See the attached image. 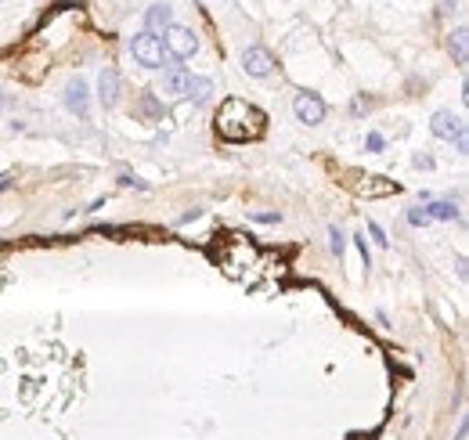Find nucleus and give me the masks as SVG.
Segmentation results:
<instances>
[{
  "label": "nucleus",
  "instance_id": "aec40b11",
  "mask_svg": "<svg viewBox=\"0 0 469 440\" xmlns=\"http://www.w3.org/2000/svg\"><path fill=\"white\" fill-rule=\"evenodd\" d=\"M415 166H426V170H430L433 159H430V155H415Z\"/></svg>",
  "mask_w": 469,
  "mask_h": 440
},
{
  "label": "nucleus",
  "instance_id": "6ab92c4d",
  "mask_svg": "<svg viewBox=\"0 0 469 440\" xmlns=\"http://www.w3.org/2000/svg\"><path fill=\"white\" fill-rule=\"evenodd\" d=\"M253 220H260V224H274V220H278V213H253Z\"/></svg>",
  "mask_w": 469,
  "mask_h": 440
},
{
  "label": "nucleus",
  "instance_id": "f3484780",
  "mask_svg": "<svg viewBox=\"0 0 469 440\" xmlns=\"http://www.w3.org/2000/svg\"><path fill=\"white\" fill-rule=\"evenodd\" d=\"M368 235L375 238V245H387V242H390L387 235H382V227H379V224H368Z\"/></svg>",
  "mask_w": 469,
  "mask_h": 440
},
{
  "label": "nucleus",
  "instance_id": "f8f14e48",
  "mask_svg": "<svg viewBox=\"0 0 469 440\" xmlns=\"http://www.w3.org/2000/svg\"><path fill=\"white\" fill-rule=\"evenodd\" d=\"M426 217H430V220H455L459 209L452 202H430V206H426Z\"/></svg>",
  "mask_w": 469,
  "mask_h": 440
},
{
  "label": "nucleus",
  "instance_id": "2eb2a0df",
  "mask_svg": "<svg viewBox=\"0 0 469 440\" xmlns=\"http://www.w3.org/2000/svg\"><path fill=\"white\" fill-rule=\"evenodd\" d=\"M329 238H332V253H336V257H343V249H347L343 232H339V227H332V232H329Z\"/></svg>",
  "mask_w": 469,
  "mask_h": 440
},
{
  "label": "nucleus",
  "instance_id": "20e7f679",
  "mask_svg": "<svg viewBox=\"0 0 469 440\" xmlns=\"http://www.w3.org/2000/svg\"><path fill=\"white\" fill-rule=\"evenodd\" d=\"M292 112H296V119L300 123H307V127H318V123L325 119V101L318 98V94H311V91H304V94H296V101H292Z\"/></svg>",
  "mask_w": 469,
  "mask_h": 440
},
{
  "label": "nucleus",
  "instance_id": "412c9836",
  "mask_svg": "<svg viewBox=\"0 0 469 440\" xmlns=\"http://www.w3.org/2000/svg\"><path fill=\"white\" fill-rule=\"evenodd\" d=\"M11 181H15L11 174H4V177H0V192H8V188H11Z\"/></svg>",
  "mask_w": 469,
  "mask_h": 440
},
{
  "label": "nucleus",
  "instance_id": "f03ea898",
  "mask_svg": "<svg viewBox=\"0 0 469 440\" xmlns=\"http://www.w3.org/2000/svg\"><path fill=\"white\" fill-rule=\"evenodd\" d=\"M131 54H134L137 66H144V69H163L166 61H170V54L163 47V36H156V33L131 36Z\"/></svg>",
  "mask_w": 469,
  "mask_h": 440
},
{
  "label": "nucleus",
  "instance_id": "39448f33",
  "mask_svg": "<svg viewBox=\"0 0 469 440\" xmlns=\"http://www.w3.org/2000/svg\"><path fill=\"white\" fill-rule=\"evenodd\" d=\"M242 69H246L249 76L264 79V76H271V73H274V54H271L267 47H260V44H253V47H246V51H242Z\"/></svg>",
  "mask_w": 469,
  "mask_h": 440
},
{
  "label": "nucleus",
  "instance_id": "a211bd4d",
  "mask_svg": "<svg viewBox=\"0 0 469 440\" xmlns=\"http://www.w3.org/2000/svg\"><path fill=\"white\" fill-rule=\"evenodd\" d=\"M365 144H368V152H379V149H382V134H368Z\"/></svg>",
  "mask_w": 469,
  "mask_h": 440
},
{
  "label": "nucleus",
  "instance_id": "4468645a",
  "mask_svg": "<svg viewBox=\"0 0 469 440\" xmlns=\"http://www.w3.org/2000/svg\"><path fill=\"white\" fill-rule=\"evenodd\" d=\"M452 51H455V61H459V66H466V29H455Z\"/></svg>",
  "mask_w": 469,
  "mask_h": 440
},
{
  "label": "nucleus",
  "instance_id": "4be33fe9",
  "mask_svg": "<svg viewBox=\"0 0 469 440\" xmlns=\"http://www.w3.org/2000/svg\"><path fill=\"white\" fill-rule=\"evenodd\" d=\"M0 112H4V94H0Z\"/></svg>",
  "mask_w": 469,
  "mask_h": 440
},
{
  "label": "nucleus",
  "instance_id": "ddd939ff",
  "mask_svg": "<svg viewBox=\"0 0 469 440\" xmlns=\"http://www.w3.org/2000/svg\"><path fill=\"white\" fill-rule=\"evenodd\" d=\"M209 94H213V83H209V79H202V76L191 79V94H188V98H195V101L202 105V101H209Z\"/></svg>",
  "mask_w": 469,
  "mask_h": 440
},
{
  "label": "nucleus",
  "instance_id": "0eeeda50",
  "mask_svg": "<svg viewBox=\"0 0 469 440\" xmlns=\"http://www.w3.org/2000/svg\"><path fill=\"white\" fill-rule=\"evenodd\" d=\"M430 130H433V137H440V141H459V137L466 134V127H462V119H459L455 112H447V109H440V112L433 116V123H430Z\"/></svg>",
  "mask_w": 469,
  "mask_h": 440
},
{
  "label": "nucleus",
  "instance_id": "6e6552de",
  "mask_svg": "<svg viewBox=\"0 0 469 440\" xmlns=\"http://www.w3.org/2000/svg\"><path fill=\"white\" fill-rule=\"evenodd\" d=\"M87 94H91V91H87V83H83L80 76H76V79L69 83V87H66V109H69V112H76L80 119L91 112V101H87Z\"/></svg>",
  "mask_w": 469,
  "mask_h": 440
},
{
  "label": "nucleus",
  "instance_id": "423d86ee",
  "mask_svg": "<svg viewBox=\"0 0 469 440\" xmlns=\"http://www.w3.org/2000/svg\"><path fill=\"white\" fill-rule=\"evenodd\" d=\"M191 76L184 66H170L166 73H163V91L170 94V98H188L191 94Z\"/></svg>",
  "mask_w": 469,
  "mask_h": 440
},
{
  "label": "nucleus",
  "instance_id": "9d476101",
  "mask_svg": "<svg viewBox=\"0 0 469 440\" xmlns=\"http://www.w3.org/2000/svg\"><path fill=\"white\" fill-rule=\"evenodd\" d=\"M401 192V184L397 181H387V177H365L357 184V195H365V199H379V195H397Z\"/></svg>",
  "mask_w": 469,
  "mask_h": 440
},
{
  "label": "nucleus",
  "instance_id": "1a4fd4ad",
  "mask_svg": "<svg viewBox=\"0 0 469 440\" xmlns=\"http://www.w3.org/2000/svg\"><path fill=\"white\" fill-rule=\"evenodd\" d=\"M144 33H166L170 26H174V8H170V4H152V8H148L144 11Z\"/></svg>",
  "mask_w": 469,
  "mask_h": 440
},
{
  "label": "nucleus",
  "instance_id": "f257e3e1",
  "mask_svg": "<svg viewBox=\"0 0 469 440\" xmlns=\"http://www.w3.org/2000/svg\"><path fill=\"white\" fill-rule=\"evenodd\" d=\"M264 112L242 98H228L217 112V134L224 141H257L264 134Z\"/></svg>",
  "mask_w": 469,
  "mask_h": 440
},
{
  "label": "nucleus",
  "instance_id": "7ed1b4c3",
  "mask_svg": "<svg viewBox=\"0 0 469 440\" xmlns=\"http://www.w3.org/2000/svg\"><path fill=\"white\" fill-rule=\"evenodd\" d=\"M163 36H166V40H163L166 54H170V58H177V61H184V58H191V54L199 51V36L191 33L188 26H170Z\"/></svg>",
  "mask_w": 469,
  "mask_h": 440
},
{
  "label": "nucleus",
  "instance_id": "dca6fc26",
  "mask_svg": "<svg viewBox=\"0 0 469 440\" xmlns=\"http://www.w3.org/2000/svg\"><path fill=\"white\" fill-rule=\"evenodd\" d=\"M408 224H412V227H426V224H430L426 209H408Z\"/></svg>",
  "mask_w": 469,
  "mask_h": 440
},
{
  "label": "nucleus",
  "instance_id": "9b49d317",
  "mask_svg": "<svg viewBox=\"0 0 469 440\" xmlns=\"http://www.w3.org/2000/svg\"><path fill=\"white\" fill-rule=\"evenodd\" d=\"M98 98H101V105L105 109H112L116 105V98H119V76H116V69H101V79H98Z\"/></svg>",
  "mask_w": 469,
  "mask_h": 440
}]
</instances>
